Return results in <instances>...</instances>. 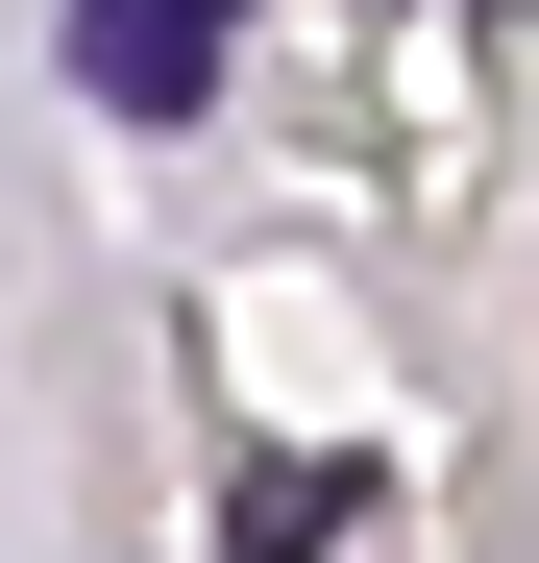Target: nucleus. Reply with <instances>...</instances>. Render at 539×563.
<instances>
[{"mask_svg":"<svg viewBox=\"0 0 539 563\" xmlns=\"http://www.w3.org/2000/svg\"><path fill=\"white\" fill-rule=\"evenodd\" d=\"M343 490H369V465H245V490H221V563H319Z\"/></svg>","mask_w":539,"mask_h":563,"instance_id":"2","label":"nucleus"},{"mask_svg":"<svg viewBox=\"0 0 539 563\" xmlns=\"http://www.w3.org/2000/svg\"><path fill=\"white\" fill-rule=\"evenodd\" d=\"M221 49H245V0H74V25H50V74H74L99 123H197Z\"/></svg>","mask_w":539,"mask_h":563,"instance_id":"1","label":"nucleus"}]
</instances>
